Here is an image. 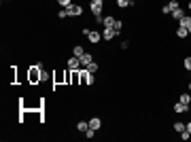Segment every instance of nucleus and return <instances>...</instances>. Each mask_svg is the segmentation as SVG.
Listing matches in <instances>:
<instances>
[{"label":"nucleus","mask_w":191,"mask_h":142,"mask_svg":"<svg viewBox=\"0 0 191 142\" xmlns=\"http://www.w3.org/2000/svg\"><path fill=\"white\" fill-rule=\"evenodd\" d=\"M40 70H43V64L38 62L36 66L30 68V83H36V81H40Z\"/></svg>","instance_id":"1"},{"label":"nucleus","mask_w":191,"mask_h":142,"mask_svg":"<svg viewBox=\"0 0 191 142\" xmlns=\"http://www.w3.org/2000/svg\"><path fill=\"white\" fill-rule=\"evenodd\" d=\"M79 81H81V85H91V83H94V74H91V72H87L83 68V70L79 72Z\"/></svg>","instance_id":"2"},{"label":"nucleus","mask_w":191,"mask_h":142,"mask_svg":"<svg viewBox=\"0 0 191 142\" xmlns=\"http://www.w3.org/2000/svg\"><path fill=\"white\" fill-rule=\"evenodd\" d=\"M102 7H104V0H91V4H89V9H91V13L96 17L102 15Z\"/></svg>","instance_id":"3"},{"label":"nucleus","mask_w":191,"mask_h":142,"mask_svg":"<svg viewBox=\"0 0 191 142\" xmlns=\"http://www.w3.org/2000/svg\"><path fill=\"white\" fill-rule=\"evenodd\" d=\"M83 34L89 38V43H100V40H102V34H100V32H96V30H89V28L83 30Z\"/></svg>","instance_id":"4"},{"label":"nucleus","mask_w":191,"mask_h":142,"mask_svg":"<svg viewBox=\"0 0 191 142\" xmlns=\"http://www.w3.org/2000/svg\"><path fill=\"white\" fill-rule=\"evenodd\" d=\"M174 9H179V0H170L168 4H164V7H161V13H164V15H170Z\"/></svg>","instance_id":"5"},{"label":"nucleus","mask_w":191,"mask_h":142,"mask_svg":"<svg viewBox=\"0 0 191 142\" xmlns=\"http://www.w3.org/2000/svg\"><path fill=\"white\" fill-rule=\"evenodd\" d=\"M66 13H68V15H74V17H77V15H81V13H83V7H81V4H68V7H66Z\"/></svg>","instance_id":"6"},{"label":"nucleus","mask_w":191,"mask_h":142,"mask_svg":"<svg viewBox=\"0 0 191 142\" xmlns=\"http://www.w3.org/2000/svg\"><path fill=\"white\" fill-rule=\"evenodd\" d=\"M68 68H70V70H81V59L77 57V55H72V57L68 59Z\"/></svg>","instance_id":"7"},{"label":"nucleus","mask_w":191,"mask_h":142,"mask_svg":"<svg viewBox=\"0 0 191 142\" xmlns=\"http://www.w3.org/2000/svg\"><path fill=\"white\" fill-rule=\"evenodd\" d=\"M117 34H119V32H117L115 28H104V32H102V38H104V40H110V38H115Z\"/></svg>","instance_id":"8"},{"label":"nucleus","mask_w":191,"mask_h":142,"mask_svg":"<svg viewBox=\"0 0 191 142\" xmlns=\"http://www.w3.org/2000/svg\"><path fill=\"white\" fill-rule=\"evenodd\" d=\"M81 68H85V66H89V64H91V62H94V57H91V53H87V51H85L83 55H81Z\"/></svg>","instance_id":"9"},{"label":"nucleus","mask_w":191,"mask_h":142,"mask_svg":"<svg viewBox=\"0 0 191 142\" xmlns=\"http://www.w3.org/2000/svg\"><path fill=\"white\" fill-rule=\"evenodd\" d=\"M187 104H183V102H176L174 104V112H179V115H183V112H187Z\"/></svg>","instance_id":"10"},{"label":"nucleus","mask_w":191,"mask_h":142,"mask_svg":"<svg viewBox=\"0 0 191 142\" xmlns=\"http://www.w3.org/2000/svg\"><path fill=\"white\" fill-rule=\"evenodd\" d=\"M100 125H102V121H100V119L98 117H94V119H89V127H91V130H100Z\"/></svg>","instance_id":"11"},{"label":"nucleus","mask_w":191,"mask_h":142,"mask_svg":"<svg viewBox=\"0 0 191 142\" xmlns=\"http://www.w3.org/2000/svg\"><path fill=\"white\" fill-rule=\"evenodd\" d=\"M170 15H172V17H174V19H179V21H180V19H183V17H185V11H183V9H180V7H179V9H174V11L170 13Z\"/></svg>","instance_id":"12"},{"label":"nucleus","mask_w":191,"mask_h":142,"mask_svg":"<svg viewBox=\"0 0 191 142\" xmlns=\"http://www.w3.org/2000/svg\"><path fill=\"white\" fill-rule=\"evenodd\" d=\"M77 130H79V131H83V134H85V131L89 130V123H87V121H79V123H77Z\"/></svg>","instance_id":"13"},{"label":"nucleus","mask_w":191,"mask_h":142,"mask_svg":"<svg viewBox=\"0 0 191 142\" xmlns=\"http://www.w3.org/2000/svg\"><path fill=\"white\" fill-rule=\"evenodd\" d=\"M115 21H117V19H113V17H110V15H106V17H104V21H102V24H104V28H113V25H115Z\"/></svg>","instance_id":"14"},{"label":"nucleus","mask_w":191,"mask_h":142,"mask_svg":"<svg viewBox=\"0 0 191 142\" xmlns=\"http://www.w3.org/2000/svg\"><path fill=\"white\" fill-rule=\"evenodd\" d=\"M180 28H187V30H189V28H191V17H187V15H185V17L180 19Z\"/></svg>","instance_id":"15"},{"label":"nucleus","mask_w":191,"mask_h":142,"mask_svg":"<svg viewBox=\"0 0 191 142\" xmlns=\"http://www.w3.org/2000/svg\"><path fill=\"white\" fill-rule=\"evenodd\" d=\"M83 53H85V49L81 47V45H77V47L72 49V55H77V57H81V55H83Z\"/></svg>","instance_id":"16"},{"label":"nucleus","mask_w":191,"mask_h":142,"mask_svg":"<svg viewBox=\"0 0 191 142\" xmlns=\"http://www.w3.org/2000/svg\"><path fill=\"white\" fill-rule=\"evenodd\" d=\"M179 102H183V104H187V106H189V104H191V94H183Z\"/></svg>","instance_id":"17"},{"label":"nucleus","mask_w":191,"mask_h":142,"mask_svg":"<svg viewBox=\"0 0 191 142\" xmlns=\"http://www.w3.org/2000/svg\"><path fill=\"white\" fill-rule=\"evenodd\" d=\"M176 36H179V38H185V36H189V30H187V28H179V30H176Z\"/></svg>","instance_id":"18"},{"label":"nucleus","mask_w":191,"mask_h":142,"mask_svg":"<svg viewBox=\"0 0 191 142\" xmlns=\"http://www.w3.org/2000/svg\"><path fill=\"white\" fill-rule=\"evenodd\" d=\"M132 4H134V0H117V7H121V9L123 7H132Z\"/></svg>","instance_id":"19"},{"label":"nucleus","mask_w":191,"mask_h":142,"mask_svg":"<svg viewBox=\"0 0 191 142\" xmlns=\"http://www.w3.org/2000/svg\"><path fill=\"white\" fill-rule=\"evenodd\" d=\"M85 70H87V72H91V74H94V72H98V64H96V62H91L89 66H85Z\"/></svg>","instance_id":"20"},{"label":"nucleus","mask_w":191,"mask_h":142,"mask_svg":"<svg viewBox=\"0 0 191 142\" xmlns=\"http://www.w3.org/2000/svg\"><path fill=\"white\" fill-rule=\"evenodd\" d=\"M174 130L179 131V134H180V131H185V123H180V121H176V123H174Z\"/></svg>","instance_id":"21"},{"label":"nucleus","mask_w":191,"mask_h":142,"mask_svg":"<svg viewBox=\"0 0 191 142\" xmlns=\"http://www.w3.org/2000/svg\"><path fill=\"white\" fill-rule=\"evenodd\" d=\"M180 138H183V140H189V138H191V134H189L187 130H185V131H180Z\"/></svg>","instance_id":"22"},{"label":"nucleus","mask_w":191,"mask_h":142,"mask_svg":"<svg viewBox=\"0 0 191 142\" xmlns=\"http://www.w3.org/2000/svg\"><path fill=\"white\" fill-rule=\"evenodd\" d=\"M85 136H87V138H94V136H96V130H91V127H89V130L85 131Z\"/></svg>","instance_id":"23"},{"label":"nucleus","mask_w":191,"mask_h":142,"mask_svg":"<svg viewBox=\"0 0 191 142\" xmlns=\"http://www.w3.org/2000/svg\"><path fill=\"white\" fill-rule=\"evenodd\" d=\"M58 2H60V4H62V7H64V9H66L68 4H72V0H58Z\"/></svg>","instance_id":"24"},{"label":"nucleus","mask_w":191,"mask_h":142,"mask_svg":"<svg viewBox=\"0 0 191 142\" xmlns=\"http://www.w3.org/2000/svg\"><path fill=\"white\" fill-rule=\"evenodd\" d=\"M49 79V72H45V70H40V81H47Z\"/></svg>","instance_id":"25"},{"label":"nucleus","mask_w":191,"mask_h":142,"mask_svg":"<svg viewBox=\"0 0 191 142\" xmlns=\"http://www.w3.org/2000/svg\"><path fill=\"white\" fill-rule=\"evenodd\" d=\"M58 17H60V19H64V17H68V13H66V9H62V11L58 13Z\"/></svg>","instance_id":"26"},{"label":"nucleus","mask_w":191,"mask_h":142,"mask_svg":"<svg viewBox=\"0 0 191 142\" xmlns=\"http://www.w3.org/2000/svg\"><path fill=\"white\" fill-rule=\"evenodd\" d=\"M113 28H115L117 32H121V28H123V24H121V21H115V25H113Z\"/></svg>","instance_id":"27"},{"label":"nucleus","mask_w":191,"mask_h":142,"mask_svg":"<svg viewBox=\"0 0 191 142\" xmlns=\"http://www.w3.org/2000/svg\"><path fill=\"white\" fill-rule=\"evenodd\" d=\"M185 68L191 70V57H185Z\"/></svg>","instance_id":"28"},{"label":"nucleus","mask_w":191,"mask_h":142,"mask_svg":"<svg viewBox=\"0 0 191 142\" xmlns=\"http://www.w3.org/2000/svg\"><path fill=\"white\" fill-rule=\"evenodd\" d=\"M185 130H187V131H189V134H191V121H189V123H187V125H185Z\"/></svg>","instance_id":"29"},{"label":"nucleus","mask_w":191,"mask_h":142,"mask_svg":"<svg viewBox=\"0 0 191 142\" xmlns=\"http://www.w3.org/2000/svg\"><path fill=\"white\" fill-rule=\"evenodd\" d=\"M189 11H191V0H189Z\"/></svg>","instance_id":"30"},{"label":"nucleus","mask_w":191,"mask_h":142,"mask_svg":"<svg viewBox=\"0 0 191 142\" xmlns=\"http://www.w3.org/2000/svg\"><path fill=\"white\" fill-rule=\"evenodd\" d=\"M189 91H191V83H189Z\"/></svg>","instance_id":"31"},{"label":"nucleus","mask_w":191,"mask_h":142,"mask_svg":"<svg viewBox=\"0 0 191 142\" xmlns=\"http://www.w3.org/2000/svg\"><path fill=\"white\" fill-rule=\"evenodd\" d=\"M189 34H191V28H189Z\"/></svg>","instance_id":"32"}]
</instances>
